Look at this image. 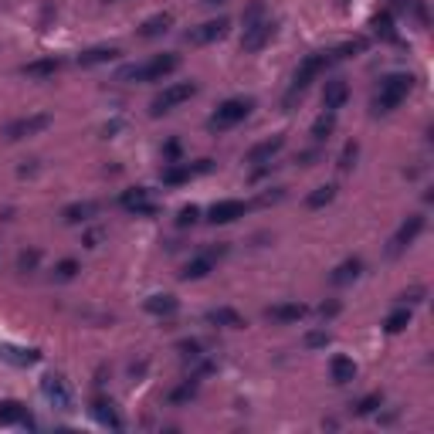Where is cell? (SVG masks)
<instances>
[{
	"label": "cell",
	"mask_w": 434,
	"mask_h": 434,
	"mask_svg": "<svg viewBox=\"0 0 434 434\" xmlns=\"http://www.w3.org/2000/svg\"><path fill=\"white\" fill-rule=\"evenodd\" d=\"M180 68V54L166 52V54H153L139 65H126L119 68V82H163L166 75H173Z\"/></svg>",
	"instance_id": "6da1fadb"
},
{
	"label": "cell",
	"mask_w": 434,
	"mask_h": 434,
	"mask_svg": "<svg viewBox=\"0 0 434 434\" xmlns=\"http://www.w3.org/2000/svg\"><path fill=\"white\" fill-rule=\"evenodd\" d=\"M241 24H245V34H241V48H245V52H261V48L272 41V34H275V24L265 17V7H261V3H251V7L245 10Z\"/></svg>",
	"instance_id": "7a4b0ae2"
},
{
	"label": "cell",
	"mask_w": 434,
	"mask_h": 434,
	"mask_svg": "<svg viewBox=\"0 0 434 434\" xmlns=\"http://www.w3.org/2000/svg\"><path fill=\"white\" fill-rule=\"evenodd\" d=\"M410 88H414V78H410V75H404V72L387 75L380 82V88H377V95H373V112H377V116L394 112V109H397V105L410 95Z\"/></svg>",
	"instance_id": "3957f363"
},
{
	"label": "cell",
	"mask_w": 434,
	"mask_h": 434,
	"mask_svg": "<svg viewBox=\"0 0 434 434\" xmlns=\"http://www.w3.org/2000/svg\"><path fill=\"white\" fill-rule=\"evenodd\" d=\"M332 65V54L330 52H316V54H309L306 61L295 68V78H292V88H288V95H285V109H292L295 105V99L306 92L309 85L316 82V78L323 75L326 68Z\"/></svg>",
	"instance_id": "277c9868"
},
{
	"label": "cell",
	"mask_w": 434,
	"mask_h": 434,
	"mask_svg": "<svg viewBox=\"0 0 434 434\" xmlns=\"http://www.w3.org/2000/svg\"><path fill=\"white\" fill-rule=\"evenodd\" d=\"M251 109H255V99H228V102L217 105V112L207 119V129L210 132H228L238 123H245L251 116Z\"/></svg>",
	"instance_id": "5b68a950"
},
{
	"label": "cell",
	"mask_w": 434,
	"mask_h": 434,
	"mask_svg": "<svg viewBox=\"0 0 434 434\" xmlns=\"http://www.w3.org/2000/svg\"><path fill=\"white\" fill-rule=\"evenodd\" d=\"M194 95H197V85H194V82H173V85H166L153 102H150V116H166V112H173L177 105L190 102Z\"/></svg>",
	"instance_id": "8992f818"
},
{
	"label": "cell",
	"mask_w": 434,
	"mask_h": 434,
	"mask_svg": "<svg viewBox=\"0 0 434 434\" xmlns=\"http://www.w3.org/2000/svg\"><path fill=\"white\" fill-rule=\"evenodd\" d=\"M48 126H52V116H48V112H34V116L10 119V123H7V129H3V136H7L10 143H17V139H27V136H38V132H45Z\"/></svg>",
	"instance_id": "52a82bcc"
},
{
	"label": "cell",
	"mask_w": 434,
	"mask_h": 434,
	"mask_svg": "<svg viewBox=\"0 0 434 434\" xmlns=\"http://www.w3.org/2000/svg\"><path fill=\"white\" fill-rule=\"evenodd\" d=\"M421 231H424V214H410L408 221L394 231V238H390V245H387V255H390V258L404 255L410 245L417 241V234H421Z\"/></svg>",
	"instance_id": "ba28073f"
},
{
	"label": "cell",
	"mask_w": 434,
	"mask_h": 434,
	"mask_svg": "<svg viewBox=\"0 0 434 434\" xmlns=\"http://www.w3.org/2000/svg\"><path fill=\"white\" fill-rule=\"evenodd\" d=\"M41 397L52 404L54 410H72V387L65 377H58V373H48L45 380H41Z\"/></svg>",
	"instance_id": "9c48e42d"
},
{
	"label": "cell",
	"mask_w": 434,
	"mask_h": 434,
	"mask_svg": "<svg viewBox=\"0 0 434 434\" xmlns=\"http://www.w3.org/2000/svg\"><path fill=\"white\" fill-rule=\"evenodd\" d=\"M228 31H231L228 17H214V21H204V24L190 27V31H187V41H190V45H214V41H221Z\"/></svg>",
	"instance_id": "30bf717a"
},
{
	"label": "cell",
	"mask_w": 434,
	"mask_h": 434,
	"mask_svg": "<svg viewBox=\"0 0 434 434\" xmlns=\"http://www.w3.org/2000/svg\"><path fill=\"white\" fill-rule=\"evenodd\" d=\"M119 204L126 207L129 214H136V217H153L156 214V204H150V190L146 187H129L119 194Z\"/></svg>",
	"instance_id": "8fae6325"
},
{
	"label": "cell",
	"mask_w": 434,
	"mask_h": 434,
	"mask_svg": "<svg viewBox=\"0 0 434 434\" xmlns=\"http://www.w3.org/2000/svg\"><path fill=\"white\" fill-rule=\"evenodd\" d=\"M224 255V248H217V251H201L197 258H190L187 265H183V272H180V279L183 281H197V279H207L210 272H214V265H217V258Z\"/></svg>",
	"instance_id": "7c38bea8"
},
{
	"label": "cell",
	"mask_w": 434,
	"mask_h": 434,
	"mask_svg": "<svg viewBox=\"0 0 434 434\" xmlns=\"http://www.w3.org/2000/svg\"><path fill=\"white\" fill-rule=\"evenodd\" d=\"M281 150H285V136H281V132H275V136L261 139V143H255V146L248 150V163H255V166H261V163H272V160H275Z\"/></svg>",
	"instance_id": "4fadbf2b"
},
{
	"label": "cell",
	"mask_w": 434,
	"mask_h": 434,
	"mask_svg": "<svg viewBox=\"0 0 434 434\" xmlns=\"http://www.w3.org/2000/svg\"><path fill=\"white\" fill-rule=\"evenodd\" d=\"M245 210H248L245 201H217L207 210V221L210 224H234L238 217H245Z\"/></svg>",
	"instance_id": "5bb4252c"
},
{
	"label": "cell",
	"mask_w": 434,
	"mask_h": 434,
	"mask_svg": "<svg viewBox=\"0 0 434 434\" xmlns=\"http://www.w3.org/2000/svg\"><path fill=\"white\" fill-rule=\"evenodd\" d=\"M306 316L309 309L302 302H279V306L265 309V319H272V323H302Z\"/></svg>",
	"instance_id": "9a60e30c"
},
{
	"label": "cell",
	"mask_w": 434,
	"mask_h": 434,
	"mask_svg": "<svg viewBox=\"0 0 434 434\" xmlns=\"http://www.w3.org/2000/svg\"><path fill=\"white\" fill-rule=\"evenodd\" d=\"M210 326H224V330H245L248 323H245V316L238 312V309H231V306H217V309H207V316H204Z\"/></svg>",
	"instance_id": "2e32d148"
},
{
	"label": "cell",
	"mask_w": 434,
	"mask_h": 434,
	"mask_svg": "<svg viewBox=\"0 0 434 434\" xmlns=\"http://www.w3.org/2000/svg\"><path fill=\"white\" fill-rule=\"evenodd\" d=\"M173 27V14H153V17H146L143 24L136 27V38H143V41H153V38H163L166 31Z\"/></svg>",
	"instance_id": "e0dca14e"
},
{
	"label": "cell",
	"mask_w": 434,
	"mask_h": 434,
	"mask_svg": "<svg viewBox=\"0 0 434 434\" xmlns=\"http://www.w3.org/2000/svg\"><path fill=\"white\" fill-rule=\"evenodd\" d=\"M350 99V85L343 82V78H330L326 82V88H323V105H326V112H339L343 105Z\"/></svg>",
	"instance_id": "ac0fdd59"
},
{
	"label": "cell",
	"mask_w": 434,
	"mask_h": 434,
	"mask_svg": "<svg viewBox=\"0 0 434 434\" xmlns=\"http://www.w3.org/2000/svg\"><path fill=\"white\" fill-rule=\"evenodd\" d=\"M119 48L116 45H99V48H88V52L78 54V65L82 68H95V65H109V61H116L119 58Z\"/></svg>",
	"instance_id": "d6986e66"
},
{
	"label": "cell",
	"mask_w": 434,
	"mask_h": 434,
	"mask_svg": "<svg viewBox=\"0 0 434 434\" xmlns=\"http://www.w3.org/2000/svg\"><path fill=\"white\" fill-rule=\"evenodd\" d=\"M95 214H99V204H95V201H78V204H68L61 210V221H65V224H88Z\"/></svg>",
	"instance_id": "ffe728a7"
},
{
	"label": "cell",
	"mask_w": 434,
	"mask_h": 434,
	"mask_svg": "<svg viewBox=\"0 0 434 434\" xmlns=\"http://www.w3.org/2000/svg\"><path fill=\"white\" fill-rule=\"evenodd\" d=\"M92 417H95L102 428H112V431L123 428V421H119V414H116V404L105 401V397H95V401H92Z\"/></svg>",
	"instance_id": "44dd1931"
},
{
	"label": "cell",
	"mask_w": 434,
	"mask_h": 434,
	"mask_svg": "<svg viewBox=\"0 0 434 434\" xmlns=\"http://www.w3.org/2000/svg\"><path fill=\"white\" fill-rule=\"evenodd\" d=\"M359 272H363V261L359 258H346L343 265H336L330 275V285H336V288H343V285H350V281L359 279Z\"/></svg>",
	"instance_id": "7402d4cb"
},
{
	"label": "cell",
	"mask_w": 434,
	"mask_h": 434,
	"mask_svg": "<svg viewBox=\"0 0 434 434\" xmlns=\"http://www.w3.org/2000/svg\"><path fill=\"white\" fill-rule=\"evenodd\" d=\"M143 309L150 312V316H160V319H166V316H177L180 302L173 299V295H166V292H160V295H150L146 302H143Z\"/></svg>",
	"instance_id": "603a6c76"
},
{
	"label": "cell",
	"mask_w": 434,
	"mask_h": 434,
	"mask_svg": "<svg viewBox=\"0 0 434 434\" xmlns=\"http://www.w3.org/2000/svg\"><path fill=\"white\" fill-rule=\"evenodd\" d=\"M373 34L380 38V41H390V45H401V34H397V27H394V17H390V10H380V14H373Z\"/></svg>",
	"instance_id": "cb8c5ba5"
},
{
	"label": "cell",
	"mask_w": 434,
	"mask_h": 434,
	"mask_svg": "<svg viewBox=\"0 0 434 434\" xmlns=\"http://www.w3.org/2000/svg\"><path fill=\"white\" fill-rule=\"evenodd\" d=\"M0 359H7V363H14V366H31V363H38L41 353L38 350H24V346H0Z\"/></svg>",
	"instance_id": "d4e9b609"
},
{
	"label": "cell",
	"mask_w": 434,
	"mask_h": 434,
	"mask_svg": "<svg viewBox=\"0 0 434 434\" xmlns=\"http://www.w3.org/2000/svg\"><path fill=\"white\" fill-rule=\"evenodd\" d=\"M61 72V58H38V61H31V65H24V75L27 78H52Z\"/></svg>",
	"instance_id": "484cf974"
},
{
	"label": "cell",
	"mask_w": 434,
	"mask_h": 434,
	"mask_svg": "<svg viewBox=\"0 0 434 434\" xmlns=\"http://www.w3.org/2000/svg\"><path fill=\"white\" fill-rule=\"evenodd\" d=\"M330 377H332V383H353V377H357V363L350 357H332L330 359Z\"/></svg>",
	"instance_id": "4316f807"
},
{
	"label": "cell",
	"mask_w": 434,
	"mask_h": 434,
	"mask_svg": "<svg viewBox=\"0 0 434 434\" xmlns=\"http://www.w3.org/2000/svg\"><path fill=\"white\" fill-rule=\"evenodd\" d=\"M21 421H27L21 401H0V428H10V424H21Z\"/></svg>",
	"instance_id": "83f0119b"
},
{
	"label": "cell",
	"mask_w": 434,
	"mask_h": 434,
	"mask_svg": "<svg viewBox=\"0 0 434 434\" xmlns=\"http://www.w3.org/2000/svg\"><path fill=\"white\" fill-rule=\"evenodd\" d=\"M190 177H197L194 166H190V163H180V160L163 170V183H166V187H180V183H187Z\"/></svg>",
	"instance_id": "f1b7e54d"
},
{
	"label": "cell",
	"mask_w": 434,
	"mask_h": 434,
	"mask_svg": "<svg viewBox=\"0 0 434 434\" xmlns=\"http://www.w3.org/2000/svg\"><path fill=\"white\" fill-rule=\"evenodd\" d=\"M332 201H336V187H332V183H323V187H316L306 197V207L309 210H323V207H330Z\"/></svg>",
	"instance_id": "f546056e"
},
{
	"label": "cell",
	"mask_w": 434,
	"mask_h": 434,
	"mask_svg": "<svg viewBox=\"0 0 434 434\" xmlns=\"http://www.w3.org/2000/svg\"><path fill=\"white\" fill-rule=\"evenodd\" d=\"M332 132H336V112H323V116L312 123V139H316V143H326Z\"/></svg>",
	"instance_id": "4dcf8cb0"
},
{
	"label": "cell",
	"mask_w": 434,
	"mask_h": 434,
	"mask_svg": "<svg viewBox=\"0 0 434 434\" xmlns=\"http://www.w3.org/2000/svg\"><path fill=\"white\" fill-rule=\"evenodd\" d=\"M408 326H410V306L394 309V312H390V316L383 319V330L390 332V336H394V332H404Z\"/></svg>",
	"instance_id": "1f68e13d"
},
{
	"label": "cell",
	"mask_w": 434,
	"mask_h": 434,
	"mask_svg": "<svg viewBox=\"0 0 434 434\" xmlns=\"http://www.w3.org/2000/svg\"><path fill=\"white\" fill-rule=\"evenodd\" d=\"M197 377H190V380H183L180 383V387H173V390H170V404H190V401H194V397H197Z\"/></svg>",
	"instance_id": "d6a6232c"
},
{
	"label": "cell",
	"mask_w": 434,
	"mask_h": 434,
	"mask_svg": "<svg viewBox=\"0 0 434 434\" xmlns=\"http://www.w3.org/2000/svg\"><path fill=\"white\" fill-rule=\"evenodd\" d=\"M380 408H383V394H380V390H373V394L359 397L357 408H353V414H357V417H370V414H377Z\"/></svg>",
	"instance_id": "836d02e7"
},
{
	"label": "cell",
	"mask_w": 434,
	"mask_h": 434,
	"mask_svg": "<svg viewBox=\"0 0 434 434\" xmlns=\"http://www.w3.org/2000/svg\"><path fill=\"white\" fill-rule=\"evenodd\" d=\"M78 272H82V265H78L75 258H61V261L54 265L52 275H54V281H72Z\"/></svg>",
	"instance_id": "e575fe53"
},
{
	"label": "cell",
	"mask_w": 434,
	"mask_h": 434,
	"mask_svg": "<svg viewBox=\"0 0 434 434\" xmlns=\"http://www.w3.org/2000/svg\"><path fill=\"white\" fill-rule=\"evenodd\" d=\"M357 156H359V143H346L343 146V153H339V173H350L353 166H357Z\"/></svg>",
	"instance_id": "d590c367"
},
{
	"label": "cell",
	"mask_w": 434,
	"mask_h": 434,
	"mask_svg": "<svg viewBox=\"0 0 434 434\" xmlns=\"http://www.w3.org/2000/svg\"><path fill=\"white\" fill-rule=\"evenodd\" d=\"M38 265H41V251L38 248H27V251H21L17 255V272H38Z\"/></svg>",
	"instance_id": "8d00e7d4"
},
{
	"label": "cell",
	"mask_w": 434,
	"mask_h": 434,
	"mask_svg": "<svg viewBox=\"0 0 434 434\" xmlns=\"http://www.w3.org/2000/svg\"><path fill=\"white\" fill-rule=\"evenodd\" d=\"M197 221H201V207H197V204L180 207V214H177V228H194Z\"/></svg>",
	"instance_id": "74e56055"
},
{
	"label": "cell",
	"mask_w": 434,
	"mask_h": 434,
	"mask_svg": "<svg viewBox=\"0 0 434 434\" xmlns=\"http://www.w3.org/2000/svg\"><path fill=\"white\" fill-rule=\"evenodd\" d=\"M302 343H306L309 350H319V346H330L332 336L326 330H323V332H306V339H302Z\"/></svg>",
	"instance_id": "f35d334b"
},
{
	"label": "cell",
	"mask_w": 434,
	"mask_h": 434,
	"mask_svg": "<svg viewBox=\"0 0 434 434\" xmlns=\"http://www.w3.org/2000/svg\"><path fill=\"white\" fill-rule=\"evenodd\" d=\"M177 350H180V353H183V357H190V359H201V350H204V346H201V339H183V343H180Z\"/></svg>",
	"instance_id": "ab89813d"
},
{
	"label": "cell",
	"mask_w": 434,
	"mask_h": 434,
	"mask_svg": "<svg viewBox=\"0 0 434 434\" xmlns=\"http://www.w3.org/2000/svg\"><path fill=\"white\" fill-rule=\"evenodd\" d=\"M401 299H404V306H414V302H421V299H424V288H421V285H414V288H408Z\"/></svg>",
	"instance_id": "60d3db41"
},
{
	"label": "cell",
	"mask_w": 434,
	"mask_h": 434,
	"mask_svg": "<svg viewBox=\"0 0 434 434\" xmlns=\"http://www.w3.org/2000/svg\"><path fill=\"white\" fill-rule=\"evenodd\" d=\"M163 156H166L170 163H177V160H180V143H173V139H170V143L163 146Z\"/></svg>",
	"instance_id": "b9f144b4"
},
{
	"label": "cell",
	"mask_w": 434,
	"mask_h": 434,
	"mask_svg": "<svg viewBox=\"0 0 434 434\" xmlns=\"http://www.w3.org/2000/svg\"><path fill=\"white\" fill-rule=\"evenodd\" d=\"M336 312H339V302H326V306L319 309V316H323V319H330V316H336Z\"/></svg>",
	"instance_id": "7bdbcfd3"
},
{
	"label": "cell",
	"mask_w": 434,
	"mask_h": 434,
	"mask_svg": "<svg viewBox=\"0 0 434 434\" xmlns=\"http://www.w3.org/2000/svg\"><path fill=\"white\" fill-rule=\"evenodd\" d=\"M201 3H204V7H224L228 0H201Z\"/></svg>",
	"instance_id": "ee69618b"
},
{
	"label": "cell",
	"mask_w": 434,
	"mask_h": 434,
	"mask_svg": "<svg viewBox=\"0 0 434 434\" xmlns=\"http://www.w3.org/2000/svg\"><path fill=\"white\" fill-rule=\"evenodd\" d=\"M394 7H397V10H408V0H394Z\"/></svg>",
	"instance_id": "f6af8a7d"
},
{
	"label": "cell",
	"mask_w": 434,
	"mask_h": 434,
	"mask_svg": "<svg viewBox=\"0 0 434 434\" xmlns=\"http://www.w3.org/2000/svg\"><path fill=\"white\" fill-rule=\"evenodd\" d=\"M105 3H112V0H105Z\"/></svg>",
	"instance_id": "bcb514c9"
}]
</instances>
